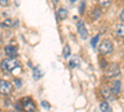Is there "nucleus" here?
I'll return each instance as SVG.
<instances>
[{"label":"nucleus","mask_w":124,"mask_h":112,"mask_svg":"<svg viewBox=\"0 0 124 112\" xmlns=\"http://www.w3.org/2000/svg\"><path fill=\"white\" fill-rule=\"evenodd\" d=\"M17 66H19V61L16 60V57H8V59L3 60L1 64H0L1 70L4 71V72H6V74L11 72V71L14 69H16Z\"/></svg>","instance_id":"f257e3e1"},{"label":"nucleus","mask_w":124,"mask_h":112,"mask_svg":"<svg viewBox=\"0 0 124 112\" xmlns=\"http://www.w3.org/2000/svg\"><path fill=\"white\" fill-rule=\"evenodd\" d=\"M98 52L103 56H107L109 54L113 52V43L110 41L109 39H104L103 41L99 44V47H98Z\"/></svg>","instance_id":"f03ea898"},{"label":"nucleus","mask_w":124,"mask_h":112,"mask_svg":"<svg viewBox=\"0 0 124 112\" xmlns=\"http://www.w3.org/2000/svg\"><path fill=\"white\" fill-rule=\"evenodd\" d=\"M13 84L8 80H0V95L9 96L13 92Z\"/></svg>","instance_id":"7ed1b4c3"},{"label":"nucleus","mask_w":124,"mask_h":112,"mask_svg":"<svg viewBox=\"0 0 124 112\" xmlns=\"http://www.w3.org/2000/svg\"><path fill=\"white\" fill-rule=\"evenodd\" d=\"M120 75V67L118 64H110L106 71V77H116Z\"/></svg>","instance_id":"20e7f679"},{"label":"nucleus","mask_w":124,"mask_h":112,"mask_svg":"<svg viewBox=\"0 0 124 112\" xmlns=\"http://www.w3.org/2000/svg\"><path fill=\"white\" fill-rule=\"evenodd\" d=\"M21 105H23V110H25V111H36L37 110L32 98H30V97H23Z\"/></svg>","instance_id":"39448f33"},{"label":"nucleus","mask_w":124,"mask_h":112,"mask_svg":"<svg viewBox=\"0 0 124 112\" xmlns=\"http://www.w3.org/2000/svg\"><path fill=\"white\" fill-rule=\"evenodd\" d=\"M77 30H78L79 36L83 40H86L88 37V31H87V29H86V26H85V24H83L82 20H79V21L77 23Z\"/></svg>","instance_id":"423d86ee"},{"label":"nucleus","mask_w":124,"mask_h":112,"mask_svg":"<svg viewBox=\"0 0 124 112\" xmlns=\"http://www.w3.org/2000/svg\"><path fill=\"white\" fill-rule=\"evenodd\" d=\"M101 95L104 97L106 101H109V100H112V98H114V97H116L114 95H113L110 87H107V86H104V87H102V88H101Z\"/></svg>","instance_id":"0eeeda50"},{"label":"nucleus","mask_w":124,"mask_h":112,"mask_svg":"<svg viewBox=\"0 0 124 112\" xmlns=\"http://www.w3.org/2000/svg\"><path fill=\"white\" fill-rule=\"evenodd\" d=\"M4 51H5V55L8 56V57H17V49L15 47V46H13V45H8V46H5V49H4Z\"/></svg>","instance_id":"6e6552de"},{"label":"nucleus","mask_w":124,"mask_h":112,"mask_svg":"<svg viewBox=\"0 0 124 112\" xmlns=\"http://www.w3.org/2000/svg\"><path fill=\"white\" fill-rule=\"evenodd\" d=\"M120 87H122V84H120V81H118V80H114L112 82V85H110V90H112L113 95H114L116 97L120 95Z\"/></svg>","instance_id":"1a4fd4ad"},{"label":"nucleus","mask_w":124,"mask_h":112,"mask_svg":"<svg viewBox=\"0 0 124 112\" xmlns=\"http://www.w3.org/2000/svg\"><path fill=\"white\" fill-rule=\"evenodd\" d=\"M102 15V11H101V9L99 6H94L92 9V11H91V20H93V21H96L97 19H99Z\"/></svg>","instance_id":"9d476101"},{"label":"nucleus","mask_w":124,"mask_h":112,"mask_svg":"<svg viewBox=\"0 0 124 112\" xmlns=\"http://www.w3.org/2000/svg\"><path fill=\"white\" fill-rule=\"evenodd\" d=\"M67 16H68V11L65 8L57 9V17H58V20H66Z\"/></svg>","instance_id":"9b49d317"},{"label":"nucleus","mask_w":124,"mask_h":112,"mask_svg":"<svg viewBox=\"0 0 124 112\" xmlns=\"http://www.w3.org/2000/svg\"><path fill=\"white\" fill-rule=\"evenodd\" d=\"M116 34L118 37L120 39H124V23L123 24H119L116 26Z\"/></svg>","instance_id":"f8f14e48"},{"label":"nucleus","mask_w":124,"mask_h":112,"mask_svg":"<svg viewBox=\"0 0 124 112\" xmlns=\"http://www.w3.org/2000/svg\"><path fill=\"white\" fill-rule=\"evenodd\" d=\"M99 108H101V111H103V112H109V111H112V107L109 106V103L107 102V101H103V102H101Z\"/></svg>","instance_id":"ddd939ff"},{"label":"nucleus","mask_w":124,"mask_h":112,"mask_svg":"<svg viewBox=\"0 0 124 112\" xmlns=\"http://www.w3.org/2000/svg\"><path fill=\"white\" fill-rule=\"evenodd\" d=\"M79 60L77 59V57H73L72 60H70V62H68V66L71 67V69H75V67H77V66H79Z\"/></svg>","instance_id":"4468645a"},{"label":"nucleus","mask_w":124,"mask_h":112,"mask_svg":"<svg viewBox=\"0 0 124 112\" xmlns=\"http://www.w3.org/2000/svg\"><path fill=\"white\" fill-rule=\"evenodd\" d=\"M32 75H34V78H35V80H40V77L42 76V72H41L40 67H34Z\"/></svg>","instance_id":"2eb2a0df"},{"label":"nucleus","mask_w":124,"mask_h":112,"mask_svg":"<svg viewBox=\"0 0 124 112\" xmlns=\"http://www.w3.org/2000/svg\"><path fill=\"white\" fill-rule=\"evenodd\" d=\"M97 3H98V5L102 6V8H108V6H110V4H112V0H97Z\"/></svg>","instance_id":"dca6fc26"},{"label":"nucleus","mask_w":124,"mask_h":112,"mask_svg":"<svg viewBox=\"0 0 124 112\" xmlns=\"http://www.w3.org/2000/svg\"><path fill=\"white\" fill-rule=\"evenodd\" d=\"M70 55H71V47H70L68 44H66L65 47H63V57H65V59H68Z\"/></svg>","instance_id":"f3484780"},{"label":"nucleus","mask_w":124,"mask_h":112,"mask_svg":"<svg viewBox=\"0 0 124 112\" xmlns=\"http://www.w3.org/2000/svg\"><path fill=\"white\" fill-rule=\"evenodd\" d=\"M98 40H99V35H96L94 37H93V39L91 40V45H92V47H96V46H97Z\"/></svg>","instance_id":"a211bd4d"},{"label":"nucleus","mask_w":124,"mask_h":112,"mask_svg":"<svg viewBox=\"0 0 124 112\" xmlns=\"http://www.w3.org/2000/svg\"><path fill=\"white\" fill-rule=\"evenodd\" d=\"M10 5V0H0V6L3 8H6Z\"/></svg>","instance_id":"6ab92c4d"},{"label":"nucleus","mask_w":124,"mask_h":112,"mask_svg":"<svg viewBox=\"0 0 124 112\" xmlns=\"http://www.w3.org/2000/svg\"><path fill=\"white\" fill-rule=\"evenodd\" d=\"M14 82H15V85H16V87H17V88H20V87L23 86L21 80H19V78H15V80H14Z\"/></svg>","instance_id":"aec40b11"},{"label":"nucleus","mask_w":124,"mask_h":112,"mask_svg":"<svg viewBox=\"0 0 124 112\" xmlns=\"http://www.w3.org/2000/svg\"><path fill=\"white\" fill-rule=\"evenodd\" d=\"M41 106H42L44 108H46V110H50V108H51L50 103H47L46 101H42V102H41Z\"/></svg>","instance_id":"412c9836"},{"label":"nucleus","mask_w":124,"mask_h":112,"mask_svg":"<svg viewBox=\"0 0 124 112\" xmlns=\"http://www.w3.org/2000/svg\"><path fill=\"white\" fill-rule=\"evenodd\" d=\"M85 8H86V4L85 3H81V9H79V13L83 15L85 14Z\"/></svg>","instance_id":"4be33fe9"},{"label":"nucleus","mask_w":124,"mask_h":112,"mask_svg":"<svg viewBox=\"0 0 124 112\" xmlns=\"http://www.w3.org/2000/svg\"><path fill=\"white\" fill-rule=\"evenodd\" d=\"M119 17H120V21H122V23H124V9L122 10V13H120Z\"/></svg>","instance_id":"5701e85b"},{"label":"nucleus","mask_w":124,"mask_h":112,"mask_svg":"<svg viewBox=\"0 0 124 112\" xmlns=\"http://www.w3.org/2000/svg\"><path fill=\"white\" fill-rule=\"evenodd\" d=\"M51 1H52L55 5H57V3H58V0H51Z\"/></svg>","instance_id":"b1692460"},{"label":"nucleus","mask_w":124,"mask_h":112,"mask_svg":"<svg viewBox=\"0 0 124 112\" xmlns=\"http://www.w3.org/2000/svg\"><path fill=\"white\" fill-rule=\"evenodd\" d=\"M70 1H71V3H75V1H77V0H70Z\"/></svg>","instance_id":"393cba45"},{"label":"nucleus","mask_w":124,"mask_h":112,"mask_svg":"<svg viewBox=\"0 0 124 112\" xmlns=\"http://www.w3.org/2000/svg\"><path fill=\"white\" fill-rule=\"evenodd\" d=\"M0 44H1V36H0Z\"/></svg>","instance_id":"a878e982"}]
</instances>
